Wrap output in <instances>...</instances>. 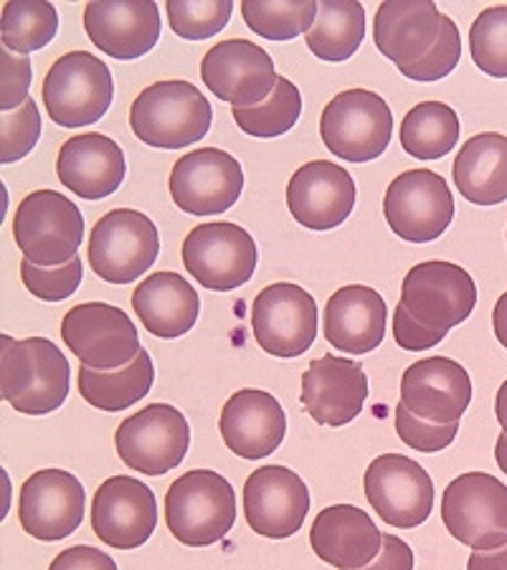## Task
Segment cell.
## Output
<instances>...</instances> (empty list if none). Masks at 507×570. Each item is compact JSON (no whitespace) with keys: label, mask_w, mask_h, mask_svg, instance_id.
Segmentation results:
<instances>
[{"label":"cell","mask_w":507,"mask_h":570,"mask_svg":"<svg viewBox=\"0 0 507 570\" xmlns=\"http://www.w3.org/2000/svg\"><path fill=\"white\" fill-rule=\"evenodd\" d=\"M69 385L71 367L57 343L0 335V395L13 411L46 416L64 406Z\"/></svg>","instance_id":"obj_1"},{"label":"cell","mask_w":507,"mask_h":570,"mask_svg":"<svg viewBox=\"0 0 507 570\" xmlns=\"http://www.w3.org/2000/svg\"><path fill=\"white\" fill-rule=\"evenodd\" d=\"M214 125V107L191 81H158L145 87L130 109L135 137L160 150L196 145Z\"/></svg>","instance_id":"obj_2"},{"label":"cell","mask_w":507,"mask_h":570,"mask_svg":"<svg viewBox=\"0 0 507 570\" xmlns=\"http://www.w3.org/2000/svg\"><path fill=\"white\" fill-rule=\"evenodd\" d=\"M165 522L173 538L188 548L224 540L236 522L232 482L214 469H193L178 476L165 494Z\"/></svg>","instance_id":"obj_3"},{"label":"cell","mask_w":507,"mask_h":570,"mask_svg":"<svg viewBox=\"0 0 507 570\" xmlns=\"http://www.w3.org/2000/svg\"><path fill=\"white\" fill-rule=\"evenodd\" d=\"M13 238L26 262L53 269L77 256L85 238V216L57 190H33L16 210Z\"/></svg>","instance_id":"obj_4"},{"label":"cell","mask_w":507,"mask_h":570,"mask_svg":"<svg viewBox=\"0 0 507 570\" xmlns=\"http://www.w3.org/2000/svg\"><path fill=\"white\" fill-rule=\"evenodd\" d=\"M320 137L335 158L371 163L381 158L393 137V115L381 95L371 89H348L322 109Z\"/></svg>","instance_id":"obj_5"},{"label":"cell","mask_w":507,"mask_h":570,"mask_svg":"<svg viewBox=\"0 0 507 570\" xmlns=\"http://www.w3.org/2000/svg\"><path fill=\"white\" fill-rule=\"evenodd\" d=\"M115 79L101 59L89 51H71L51 63L43 81V105L59 127L99 122L113 107Z\"/></svg>","instance_id":"obj_6"},{"label":"cell","mask_w":507,"mask_h":570,"mask_svg":"<svg viewBox=\"0 0 507 570\" xmlns=\"http://www.w3.org/2000/svg\"><path fill=\"white\" fill-rule=\"evenodd\" d=\"M441 520L451 538L472 550L507 546V487L485 472L459 474L441 498Z\"/></svg>","instance_id":"obj_7"},{"label":"cell","mask_w":507,"mask_h":570,"mask_svg":"<svg viewBox=\"0 0 507 570\" xmlns=\"http://www.w3.org/2000/svg\"><path fill=\"white\" fill-rule=\"evenodd\" d=\"M160 254L158 226L140 210L115 208L101 216L89 236V264L99 279L133 284Z\"/></svg>","instance_id":"obj_8"},{"label":"cell","mask_w":507,"mask_h":570,"mask_svg":"<svg viewBox=\"0 0 507 570\" xmlns=\"http://www.w3.org/2000/svg\"><path fill=\"white\" fill-rule=\"evenodd\" d=\"M61 340L91 371H119L140 355V335L125 309L85 302L61 320Z\"/></svg>","instance_id":"obj_9"},{"label":"cell","mask_w":507,"mask_h":570,"mask_svg":"<svg viewBox=\"0 0 507 570\" xmlns=\"http://www.w3.org/2000/svg\"><path fill=\"white\" fill-rule=\"evenodd\" d=\"M183 266L201 287L211 292H234L254 277L256 244L246 228L226 220L193 226L183 242Z\"/></svg>","instance_id":"obj_10"},{"label":"cell","mask_w":507,"mask_h":570,"mask_svg":"<svg viewBox=\"0 0 507 570\" xmlns=\"http://www.w3.org/2000/svg\"><path fill=\"white\" fill-rule=\"evenodd\" d=\"M383 216L391 232L409 244H429L447 232L455 218V196L435 170H406L386 190Z\"/></svg>","instance_id":"obj_11"},{"label":"cell","mask_w":507,"mask_h":570,"mask_svg":"<svg viewBox=\"0 0 507 570\" xmlns=\"http://www.w3.org/2000/svg\"><path fill=\"white\" fill-rule=\"evenodd\" d=\"M115 446L119 459L135 472L163 476L170 469L181 466L188 454V421L168 403H153L117 426Z\"/></svg>","instance_id":"obj_12"},{"label":"cell","mask_w":507,"mask_h":570,"mask_svg":"<svg viewBox=\"0 0 507 570\" xmlns=\"http://www.w3.org/2000/svg\"><path fill=\"white\" fill-rule=\"evenodd\" d=\"M256 345L274 357H300L315 345L318 305L308 289L276 282L256 294L252 307Z\"/></svg>","instance_id":"obj_13"},{"label":"cell","mask_w":507,"mask_h":570,"mask_svg":"<svg viewBox=\"0 0 507 570\" xmlns=\"http://www.w3.org/2000/svg\"><path fill=\"white\" fill-rule=\"evenodd\" d=\"M365 498L386 525L413 530L435 510V482L413 459L381 454L365 469Z\"/></svg>","instance_id":"obj_14"},{"label":"cell","mask_w":507,"mask_h":570,"mask_svg":"<svg viewBox=\"0 0 507 570\" xmlns=\"http://www.w3.org/2000/svg\"><path fill=\"white\" fill-rule=\"evenodd\" d=\"M401 305L421 325L451 330L477 307V284L472 274L451 262H423L403 277Z\"/></svg>","instance_id":"obj_15"},{"label":"cell","mask_w":507,"mask_h":570,"mask_svg":"<svg viewBox=\"0 0 507 570\" xmlns=\"http://www.w3.org/2000/svg\"><path fill=\"white\" fill-rule=\"evenodd\" d=\"M244 190V170L232 153L198 147L173 165V204L191 216L226 214Z\"/></svg>","instance_id":"obj_16"},{"label":"cell","mask_w":507,"mask_h":570,"mask_svg":"<svg viewBox=\"0 0 507 570\" xmlns=\"http://www.w3.org/2000/svg\"><path fill=\"white\" fill-rule=\"evenodd\" d=\"M201 79L221 102L232 105V109H246L266 102L280 77L272 57L260 43L228 39L203 57Z\"/></svg>","instance_id":"obj_17"},{"label":"cell","mask_w":507,"mask_h":570,"mask_svg":"<svg viewBox=\"0 0 507 570\" xmlns=\"http://www.w3.org/2000/svg\"><path fill=\"white\" fill-rule=\"evenodd\" d=\"M158 528L155 492L127 474L109 476L91 500V530L115 550L143 548Z\"/></svg>","instance_id":"obj_18"},{"label":"cell","mask_w":507,"mask_h":570,"mask_svg":"<svg viewBox=\"0 0 507 570\" xmlns=\"http://www.w3.org/2000/svg\"><path fill=\"white\" fill-rule=\"evenodd\" d=\"M85 487L67 469H39L26 480L18 520L31 538L57 542L77 532L85 520Z\"/></svg>","instance_id":"obj_19"},{"label":"cell","mask_w":507,"mask_h":570,"mask_svg":"<svg viewBox=\"0 0 507 570\" xmlns=\"http://www.w3.org/2000/svg\"><path fill=\"white\" fill-rule=\"evenodd\" d=\"M310 510L308 484L287 466H262L244 484L246 522L256 535L284 540L298 535Z\"/></svg>","instance_id":"obj_20"},{"label":"cell","mask_w":507,"mask_h":570,"mask_svg":"<svg viewBox=\"0 0 507 570\" xmlns=\"http://www.w3.org/2000/svg\"><path fill=\"white\" fill-rule=\"evenodd\" d=\"M355 183L343 165L312 160L294 173L287 186V208L310 232L343 226L355 208Z\"/></svg>","instance_id":"obj_21"},{"label":"cell","mask_w":507,"mask_h":570,"mask_svg":"<svg viewBox=\"0 0 507 570\" xmlns=\"http://www.w3.org/2000/svg\"><path fill=\"white\" fill-rule=\"evenodd\" d=\"M368 399V375L361 363L322 355L302 373L300 401L315 424L340 429L355 421Z\"/></svg>","instance_id":"obj_22"},{"label":"cell","mask_w":507,"mask_h":570,"mask_svg":"<svg viewBox=\"0 0 507 570\" xmlns=\"http://www.w3.org/2000/svg\"><path fill=\"white\" fill-rule=\"evenodd\" d=\"M401 403L431 424H459L472 403V379L451 357H427L406 367Z\"/></svg>","instance_id":"obj_23"},{"label":"cell","mask_w":507,"mask_h":570,"mask_svg":"<svg viewBox=\"0 0 507 570\" xmlns=\"http://www.w3.org/2000/svg\"><path fill=\"white\" fill-rule=\"evenodd\" d=\"M85 29L101 53L119 61L140 59L160 41V8L150 0H101L85 8Z\"/></svg>","instance_id":"obj_24"},{"label":"cell","mask_w":507,"mask_h":570,"mask_svg":"<svg viewBox=\"0 0 507 570\" xmlns=\"http://www.w3.org/2000/svg\"><path fill=\"white\" fill-rule=\"evenodd\" d=\"M224 444L242 459H264L282 446L287 416L272 393L260 389L236 391L218 419Z\"/></svg>","instance_id":"obj_25"},{"label":"cell","mask_w":507,"mask_h":570,"mask_svg":"<svg viewBox=\"0 0 507 570\" xmlns=\"http://www.w3.org/2000/svg\"><path fill=\"white\" fill-rule=\"evenodd\" d=\"M310 546L322 563L338 570H361L381 553L383 532L365 510L355 504H333L318 512Z\"/></svg>","instance_id":"obj_26"},{"label":"cell","mask_w":507,"mask_h":570,"mask_svg":"<svg viewBox=\"0 0 507 570\" xmlns=\"http://www.w3.org/2000/svg\"><path fill=\"white\" fill-rule=\"evenodd\" d=\"M441 18L445 13L429 0H386L376 11V49L399 69L411 67L435 49L441 33Z\"/></svg>","instance_id":"obj_27"},{"label":"cell","mask_w":507,"mask_h":570,"mask_svg":"<svg viewBox=\"0 0 507 570\" xmlns=\"http://www.w3.org/2000/svg\"><path fill=\"white\" fill-rule=\"evenodd\" d=\"M127 173L125 153L113 137L89 132L61 145L57 176L64 188L85 200H101L123 186Z\"/></svg>","instance_id":"obj_28"},{"label":"cell","mask_w":507,"mask_h":570,"mask_svg":"<svg viewBox=\"0 0 507 570\" xmlns=\"http://www.w3.org/2000/svg\"><path fill=\"white\" fill-rule=\"evenodd\" d=\"M386 302L381 294L363 284L338 289L325 305V337L335 351L365 355L383 343Z\"/></svg>","instance_id":"obj_29"},{"label":"cell","mask_w":507,"mask_h":570,"mask_svg":"<svg viewBox=\"0 0 507 570\" xmlns=\"http://www.w3.org/2000/svg\"><path fill=\"white\" fill-rule=\"evenodd\" d=\"M133 309L147 333L175 340L191 333L198 322L201 299L188 279L175 272H155L133 292Z\"/></svg>","instance_id":"obj_30"},{"label":"cell","mask_w":507,"mask_h":570,"mask_svg":"<svg viewBox=\"0 0 507 570\" xmlns=\"http://www.w3.org/2000/svg\"><path fill=\"white\" fill-rule=\"evenodd\" d=\"M455 186L469 204L500 206L507 200V137L479 132L459 147Z\"/></svg>","instance_id":"obj_31"},{"label":"cell","mask_w":507,"mask_h":570,"mask_svg":"<svg viewBox=\"0 0 507 570\" xmlns=\"http://www.w3.org/2000/svg\"><path fill=\"white\" fill-rule=\"evenodd\" d=\"M79 393L91 409L99 411H125L133 409L137 401H143L150 393L155 383V367L147 351H140L130 365L119 371H91L79 367Z\"/></svg>","instance_id":"obj_32"},{"label":"cell","mask_w":507,"mask_h":570,"mask_svg":"<svg viewBox=\"0 0 507 570\" xmlns=\"http://www.w3.org/2000/svg\"><path fill=\"white\" fill-rule=\"evenodd\" d=\"M365 8L353 0H322L318 21L304 36L308 49L328 63H343L361 49Z\"/></svg>","instance_id":"obj_33"},{"label":"cell","mask_w":507,"mask_h":570,"mask_svg":"<svg viewBox=\"0 0 507 570\" xmlns=\"http://www.w3.org/2000/svg\"><path fill=\"white\" fill-rule=\"evenodd\" d=\"M399 140L417 160H439L457 147L459 117L445 102H421L403 117Z\"/></svg>","instance_id":"obj_34"},{"label":"cell","mask_w":507,"mask_h":570,"mask_svg":"<svg viewBox=\"0 0 507 570\" xmlns=\"http://www.w3.org/2000/svg\"><path fill=\"white\" fill-rule=\"evenodd\" d=\"M59 31V13L43 0H11L0 18V41L13 53L39 51L53 41Z\"/></svg>","instance_id":"obj_35"},{"label":"cell","mask_w":507,"mask_h":570,"mask_svg":"<svg viewBox=\"0 0 507 570\" xmlns=\"http://www.w3.org/2000/svg\"><path fill=\"white\" fill-rule=\"evenodd\" d=\"M320 3L312 0H244L242 16L248 29L266 41H292L308 36L318 21Z\"/></svg>","instance_id":"obj_36"},{"label":"cell","mask_w":507,"mask_h":570,"mask_svg":"<svg viewBox=\"0 0 507 570\" xmlns=\"http://www.w3.org/2000/svg\"><path fill=\"white\" fill-rule=\"evenodd\" d=\"M234 122L238 130L260 137V140H270V137L287 135L302 115V97L300 89L292 85L290 79L280 77L272 97L266 102L246 109H232Z\"/></svg>","instance_id":"obj_37"},{"label":"cell","mask_w":507,"mask_h":570,"mask_svg":"<svg viewBox=\"0 0 507 570\" xmlns=\"http://www.w3.org/2000/svg\"><path fill=\"white\" fill-rule=\"evenodd\" d=\"M168 21L175 36L186 41L214 39L232 21V0H168Z\"/></svg>","instance_id":"obj_38"},{"label":"cell","mask_w":507,"mask_h":570,"mask_svg":"<svg viewBox=\"0 0 507 570\" xmlns=\"http://www.w3.org/2000/svg\"><path fill=\"white\" fill-rule=\"evenodd\" d=\"M469 51L479 71L507 79V6L485 8L469 29Z\"/></svg>","instance_id":"obj_39"},{"label":"cell","mask_w":507,"mask_h":570,"mask_svg":"<svg viewBox=\"0 0 507 570\" xmlns=\"http://www.w3.org/2000/svg\"><path fill=\"white\" fill-rule=\"evenodd\" d=\"M459 59H462V39H459L457 23L449 16H445L441 18L439 41L429 51V57L411 63V67H401L399 71L406 79L417 81V85H435V81L449 77L457 69Z\"/></svg>","instance_id":"obj_40"},{"label":"cell","mask_w":507,"mask_h":570,"mask_svg":"<svg viewBox=\"0 0 507 570\" xmlns=\"http://www.w3.org/2000/svg\"><path fill=\"white\" fill-rule=\"evenodd\" d=\"M41 137V115L33 99L0 117V163L13 165L29 155Z\"/></svg>","instance_id":"obj_41"},{"label":"cell","mask_w":507,"mask_h":570,"mask_svg":"<svg viewBox=\"0 0 507 570\" xmlns=\"http://www.w3.org/2000/svg\"><path fill=\"white\" fill-rule=\"evenodd\" d=\"M81 277H85V264H81L79 256H74V259L64 266H53V269L36 266L26 259L21 262L23 287L29 289L36 299L43 302L69 299L71 294L79 289Z\"/></svg>","instance_id":"obj_42"},{"label":"cell","mask_w":507,"mask_h":570,"mask_svg":"<svg viewBox=\"0 0 507 570\" xmlns=\"http://www.w3.org/2000/svg\"><path fill=\"white\" fill-rule=\"evenodd\" d=\"M457 431L459 424H431V421L413 416L403 403L396 406V434H399L406 446L417 449V452H441V449H447L457 439Z\"/></svg>","instance_id":"obj_43"},{"label":"cell","mask_w":507,"mask_h":570,"mask_svg":"<svg viewBox=\"0 0 507 570\" xmlns=\"http://www.w3.org/2000/svg\"><path fill=\"white\" fill-rule=\"evenodd\" d=\"M0 71H3L0 73V109L3 112H13V109L23 107L31 99V61L3 49L0 51Z\"/></svg>","instance_id":"obj_44"},{"label":"cell","mask_w":507,"mask_h":570,"mask_svg":"<svg viewBox=\"0 0 507 570\" xmlns=\"http://www.w3.org/2000/svg\"><path fill=\"white\" fill-rule=\"evenodd\" d=\"M447 333L449 330H435V327L421 325V322H417L409 315V309H406L401 302L396 305L393 337H396V345L403 347V351H429V347L439 345L441 340L447 337Z\"/></svg>","instance_id":"obj_45"},{"label":"cell","mask_w":507,"mask_h":570,"mask_svg":"<svg viewBox=\"0 0 507 570\" xmlns=\"http://www.w3.org/2000/svg\"><path fill=\"white\" fill-rule=\"evenodd\" d=\"M49 570H117V563L97 548L74 546L61 550V553L51 560Z\"/></svg>","instance_id":"obj_46"},{"label":"cell","mask_w":507,"mask_h":570,"mask_svg":"<svg viewBox=\"0 0 507 570\" xmlns=\"http://www.w3.org/2000/svg\"><path fill=\"white\" fill-rule=\"evenodd\" d=\"M413 563H417V560H413V550L409 548V542L386 532L381 553H378L371 566H365L361 570H413Z\"/></svg>","instance_id":"obj_47"},{"label":"cell","mask_w":507,"mask_h":570,"mask_svg":"<svg viewBox=\"0 0 507 570\" xmlns=\"http://www.w3.org/2000/svg\"><path fill=\"white\" fill-rule=\"evenodd\" d=\"M467 570H507V546L497 550H475L467 560Z\"/></svg>","instance_id":"obj_48"},{"label":"cell","mask_w":507,"mask_h":570,"mask_svg":"<svg viewBox=\"0 0 507 570\" xmlns=\"http://www.w3.org/2000/svg\"><path fill=\"white\" fill-rule=\"evenodd\" d=\"M493 330L495 337L500 340V345L507 351V292L497 299V305L493 309Z\"/></svg>","instance_id":"obj_49"},{"label":"cell","mask_w":507,"mask_h":570,"mask_svg":"<svg viewBox=\"0 0 507 570\" xmlns=\"http://www.w3.org/2000/svg\"><path fill=\"white\" fill-rule=\"evenodd\" d=\"M495 416L497 424H500L503 434H507V381L497 389V399H495Z\"/></svg>","instance_id":"obj_50"},{"label":"cell","mask_w":507,"mask_h":570,"mask_svg":"<svg viewBox=\"0 0 507 570\" xmlns=\"http://www.w3.org/2000/svg\"><path fill=\"white\" fill-rule=\"evenodd\" d=\"M495 459H497V466L503 469V474H507V434L497 436V444H495Z\"/></svg>","instance_id":"obj_51"}]
</instances>
